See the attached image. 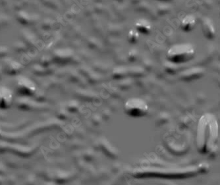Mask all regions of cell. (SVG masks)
Here are the masks:
<instances>
[{
    "instance_id": "cell-1",
    "label": "cell",
    "mask_w": 220,
    "mask_h": 185,
    "mask_svg": "<svg viewBox=\"0 0 220 185\" xmlns=\"http://www.w3.org/2000/svg\"><path fill=\"white\" fill-rule=\"evenodd\" d=\"M218 135V123L210 115H204L199 122L197 132V148L199 152L207 153L214 148Z\"/></svg>"
},
{
    "instance_id": "cell-2",
    "label": "cell",
    "mask_w": 220,
    "mask_h": 185,
    "mask_svg": "<svg viewBox=\"0 0 220 185\" xmlns=\"http://www.w3.org/2000/svg\"><path fill=\"white\" fill-rule=\"evenodd\" d=\"M124 110L129 117H142L148 114L149 106L142 99L131 98L125 102Z\"/></svg>"
},
{
    "instance_id": "cell-3",
    "label": "cell",
    "mask_w": 220,
    "mask_h": 185,
    "mask_svg": "<svg viewBox=\"0 0 220 185\" xmlns=\"http://www.w3.org/2000/svg\"><path fill=\"white\" fill-rule=\"evenodd\" d=\"M194 55V50L188 45L174 46L168 51V58L174 63H182L189 60Z\"/></svg>"
},
{
    "instance_id": "cell-4",
    "label": "cell",
    "mask_w": 220,
    "mask_h": 185,
    "mask_svg": "<svg viewBox=\"0 0 220 185\" xmlns=\"http://www.w3.org/2000/svg\"><path fill=\"white\" fill-rule=\"evenodd\" d=\"M202 31L208 38H211L214 36L215 29L212 21L208 19H205L202 22Z\"/></svg>"
},
{
    "instance_id": "cell-5",
    "label": "cell",
    "mask_w": 220,
    "mask_h": 185,
    "mask_svg": "<svg viewBox=\"0 0 220 185\" xmlns=\"http://www.w3.org/2000/svg\"><path fill=\"white\" fill-rule=\"evenodd\" d=\"M11 94L6 89H0V106L8 105L11 104Z\"/></svg>"
},
{
    "instance_id": "cell-6",
    "label": "cell",
    "mask_w": 220,
    "mask_h": 185,
    "mask_svg": "<svg viewBox=\"0 0 220 185\" xmlns=\"http://www.w3.org/2000/svg\"><path fill=\"white\" fill-rule=\"evenodd\" d=\"M195 26V19L192 16H187L182 22V28L185 31H191Z\"/></svg>"
},
{
    "instance_id": "cell-7",
    "label": "cell",
    "mask_w": 220,
    "mask_h": 185,
    "mask_svg": "<svg viewBox=\"0 0 220 185\" xmlns=\"http://www.w3.org/2000/svg\"><path fill=\"white\" fill-rule=\"evenodd\" d=\"M138 28L139 29L142 31L143 32H146L148 31V29H150V26H148L145 23H140V24L138 25Z\"/></svg>"
},
{
    "instance_id": "cell-8",
    "label": "cell",
    "mask_w": 220,
    "mask_h": 185,
    "mask_svg": "<svg viewBox=\"0 0 220 185\" xmlns=\"http://www.w3.org/2000/svg\"><path fill=\"white\" fill-rule=\"evenodd\" d=\"M130 34H131V36H129V38H130L131 40H130V41H132V42H133V41H135L137 38V34L136 32H130Z\"/></svg>"
}]
</instances>
